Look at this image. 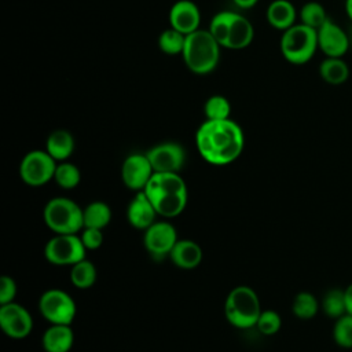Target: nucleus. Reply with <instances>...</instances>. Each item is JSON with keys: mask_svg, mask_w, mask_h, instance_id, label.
I'll return each instance as SVG.
<instances>
[{"mask_svg": "<svg viewBox=\"0 0 352 352\" xmlns=\"http://www.w3.org/2000/svg\"><path fill=\"white\" fill-rule=\"evenodd\" d=\"M195 144L206 162L223 166L234 162L242 154L245 135L231 118L206 120L195 133Z\"/></svg>", "mask_w": 352, "mask_h": 352, "instance_id": "obj_1", "label": "nucleus"}, {"mask_svg": "<svg viewBox=\"0 0 352 352\" xmlns=\"http://www.w3.org/2000/svg\"><path fill=\"white\" fill-rule=\"evenodd\" d=\"M143 191L157 213L166 219L179 216L188 199L186 182L179 173L154 172Z\"/></svg>", "mask_w": 352, "mask_h": 352, "instance_id": "obj_2", "label": "nucleus"}, {"mask_svg": "<svg viewBox=\"0 0 352 352\" xmlns=\"http://www.w3.org/2000/svg\"><path fill=\"white\" fill-rule=\"evenodd\" d=\"M220 48L209 30L198 29L186 36L182 56L190 72L202 76L212 73L217 67Z\"/></svg>", "mask_w": 352, "mask_h": 352, "instance_id": "obj_3", "label": "nucleus"}, {"mask_svg": "<svg viewBox=\"0 0 352 352\" xmlns=\"http://www.w3.org/2000/svg\"><path fill=\"white\" fill-rule=\"evenodd\" d=\"M224 314L230 324L236 329H250L256 326L261 314L257 293L249 286L234 287L224 302Z\"/></svg>", "mask_w": 352, "mask_h": 352, "instance_id": "obj_4", "label": "nucleus"}, {"mask_svg": "<svg viewBox=\"0 0 352 352\" xmlns=\"http://www.w3.org/2000/svg\"><path fill=\"white\" fill-rule=\"evenodd\" d=\"M318 48V32L302 23L286 29L280 37V52L293 65L307 63Z\"/></svg>", "mask_w": 352, "mask_h": 352, "instance_id": "obj_5", "label": "nucleus"}, {"mask_svg": "<svg viewBox=\"0 0 352 352\" xmlns=\"http://www.w3.org/2000/svg\"><path fill=\"white\" fill-rule=\"evenodd\" d=\"M47 227L55 234H77L84 228L82 209L70 198L50 199L43 212Z\"/></svg>", "mask_w": 352, "mask_h": 352, "instance_id": "obj_6", "label": "nucleus"}, {"mask_svg": "<svg viewBox=\"0 0 352 352\" xmlns=\"http://www.w3.org/2000/svg\"><path fill=\"white\" fill-rule=\"evenodd\" d=\"M38 309L51 324H70L76 318V302L65 290H45L38 300Z\"/></svg>", "mask_w": 352, "mask_h": 352, "instance_id": "obj_7", "label": "nucleus"}, {"mask_svg": "<svg viewBox=\"0 0 352 352\" xmlns=\"http://www.w3.org/2000/svg\"><path fill=\"white\" fill-rule=\"evenodd\" d=\"M87 249L77 234H56L45 248V258L55 265H74L85 258Z\"/></svg>", "mask_w": 352, "mask_h": 352, "instance_id": "obj_8", "label": "nucleus"}, {"mask_svg": "<svg viewBox=\"0 0 352 352\" xmlns=\"http://www.w3.org/2000/svg\"><path fill=\"white\" fill-rule=\"evenodd\" d=\"M56 161L44 150L29 151L21 161L19 176L30 187L47 184L55 176Z\"/></svg>", "mask_w": 352, "mask_h": 352, "instance_id": "obj_9", "label": "nucleus"}, {"mask_svg": "<svg viewBox=\"0 0 352 352\" xmlns=\"http://www.w3.org/2000/svg\"><path fill=\"white\" fill-rule=\"evenodd\" d=\"M144 246L153 258L161 260L169 256L176 245L177 231L168 221H155L147 230H144Z\"/></svg>", "mask_w": 352, "mask_h": 352, "instance_id": "obj_10", "label": "nucleus"}, {"mask_svg": "<svg viewBox=\"0 0 352 352\" xmlns=\"http://www.w3.org/2000/svg\"><path fill=\"white\" fill-rule=\"evenodd\" d=\"M0 327L10 338L22 340L30 334L33 318L25 307L14 301L3 304L0 305Z\"/></svg>", "mask_w": 352, "mask_h": 352, "instance_id": "obj_11", "label": "nucleus"}, {"mask_svg": "<svg viewBox=\"0 0 352 352\" xmlns=\"http://www.w3.org/2000/svg\"><path fill=\"white\" fill-rule=\"evenodd\" d=\"M146 155L148 157L154 172L179 173L186 162V151L183 146L175 142H164L151 147Z\"/></svg>", "mask_w": 352, "mask_h": 352, "instance_id": "obj_12", "label": "nucleus"}, {"mask_svg": "<svg viewBox=\"0 0 352 352\" xmlns=\"http://www.w3.org/2000/svg\"><path fill=\"white\" fill-rule=\"evenodd\" d=\"M153 175L154 169L146 153L129 154L122 162L121 177L124 184L131 190L143 191Z\"/></svg>", "mask_w": 352, "mask_h": 352, "instance_id": "obj_13", "label": "nucleus"}, {"mask_svg": "<svg viewBox=\"0 0 352 352\" xmlns=\"http://www.w3.org/2000/svg\"><path fill=\"white\" fill-rule=\"evenodd\" d=\"M316 32L318 47L326 56L342 58L345 55L349 48V40L346 33L338 25L327 19Z\"/></svg>", "mask_w": 352, "mask_h": 352, "instance_id": "obj_14", "label": "nucleus"}, {"mask_svg": "<svg viewBox=\"0 0 352 352\" xmlns=\"http://www.w3.org/2000/svg\"><path fill=\"white\" fill-rule=\"evenodd\" d=\"M169 23L170 28L187 36L199 29L201 11L194 1L179 0L169 11Z\"/></svg>", "mask_w": 352, "mask_h": 352, "instance_id": "obj_15", "label": "nucleus"}, {"mask_svg": "<svg viewBox=\"0 0 352 352\" xmlns=\"http://www.w3.org/2000/svg\"><path fill=\"white\" fill-rule=\"evenodd\" d=\"M157 210L144 194V191H138L132 198L126 209V219L129 224L138 230H147L151 224L155 223Z\"/></svg>", "mask_w": 352, "mask_h": 352, "instance_id": "obj_16", "label": "nucleus"}, {"mask_svg": "<svg viewBox=\"0 0 352 352\" xmlns=\"http://www.w3.org/2000/svg\"><path fill=\"white\" fill-rule=\"evenodd\" d=\"M73 342L74 334L70 324H51L41 338L45 352H69Z\"/></svg>", "mask_w": 352, "mask_h": 352, "instance_id": "obj_17", "label": "nucleus"}, {"mask_svg": "<svg viewBox=\"0 0 352 352\" xmlns=\"http://www.w3.org/2000/svg\"><path fill=\"white\" fill-rule=\"evenodd\" d=\"M170 261L183 270H192L202 261L201 246L191 239H179L173 246L170 254Z\"/></svg>", "mask_w": 352, "mask_h": 352, "instance_id": "obj_18", "label": "nucleus"}, {"mask_svg": "<svg viewBox=\"0 0 352 352\" xmlns=\"http://www.w3.org/2000/svg\"><path fill=\"white\" fill-rule=\"evenodd\" d=\"M297 11L289 0H274L267 8V21L268 23L278 29L286 30L296 25Z\"/></svg>", "mask_w": 352, "mask_h": 352, "instance_id": "obj_19", "label": "nucleus"}, {"mask_svg": "<svg viewBox=\"0 0 352 352\" xmlns=\"http://www.w3.org/2000/svg\"><path fill=\"white\" fill-rule=\"evenodd\" d=\"M254 37L253 25L241 14L232 12L231 15V28H230V38L227 48L231 50H242L246 48Z\"/></svg>", "mask_w": 352, "mask_h": 352, "instance_id": "obj_20", "label": "nucleus"}, {"mask_svg": "<svg viewBox=\"0 0 352 352\" xmlns=\"http://www.w3.org/2000/svg\"><path fill=\"white\" fill-rule=\"evenodd\" d=\"M45 151L55 161H66L74 151V138L66 129H56L50 133L45 143Z\"/></svg>", "mask_w": 352, "mask_h": 352, "instance_id": "obj_21", "label": "nucleus"}, {"mask_svg": "<svg viewBox=\"0 0 352 352\" xmlns=\"http://www.w3.org/2000/svg\"><path fill=\"white\" fill-rule=\"evenodd\" d=\"M319 74L327 84L340 85L348 80L349 66L342 58L326 56V59L319 66Z\"/></svg>", "mask_w": 352, "mask_h": 352, "instance_id": "obj_22", "label": "nucleus"}, {"mask_svg": "<svg viewBox=\"0 0 352 352\" xmlns=\"http://www.w3.org/2000/svg\"><path fill=\"white\" fill-rule=\"evenodd\" d=\"M84 228L103 230L111 220V209L106 202L94 201L82 209Z\"/></svg>", "mask_w": 352, "mask_h": 352, "instance_id": "obj_23", "label": "nucleus"}, {"mask_svg": "<svg viewBox=\"0 0 352 352\" xmlns=\"http://www.w3.org/2000/svg\"><path fill=\"white\" fill-rule=\"evenodd\" d=\"M70 280L78 289L91 287L96 280L95 265L87 258L76 263L74 265H72V270H70Z\"/></svg>", "mask_w": 352, "mask_h": 352, "instance_id": "obj_24", "label": "nucleus"}, {"mask_svg": "<svg viewBox=\"0 0 352 352\" xmlns=\"http://www.w3.org/2000/svg\"><path fill=\"white\" fill-rule=\"evenodd\" d=\"M320 307L329 318L338 319L346 314V304H345V292L341 289H330L322 298Z\"/></svg>", "mask_w": 352, "mask_h": 352, "instance_id": "obj_25", "label": "nucleus"}, {"mask_svg": "<svg viewBox=\"0 0 352 352\" xmlns=\"http://www.w3.org/2000/svg\"><path fill=\"white\" fill-rule=\"evenodd\" d=\"M319 307L316 297L309 292H300L292 302V311L300 319H312L318 314Z\"/></svg>", "mask_w": 352, "mask_h": 352, "instance_id": "obj_26", "label": "nucleus"}, {"mask_svg": "<svg viewBox=\"0 0 352 352\" xmlns=\"http://www.w3.org/2000/svg\"><path fill=\"white\" fill-rule=\"evenodd\" d=\"M231 11H221L216 14L209 25V32L213 38L219 43L220 47L227 48L230 38V28H231Z\"/></svg>", "mask_w": 352, "mask_h": 352, "instance_id": "obj_27", "label": "nucleus"}, {"mask_svg": "<svg viewBox=\"0 0 352 352\" xmlns=\"http://www.w3.org/2000/svg\"><path fill=\"white\" fill-rule=\"evenodd\" d=\"M184 41H186V34H183L182 32L173 28H169L160 34L158 47L166 55H177V54L182 55L184 48Z\"/></svg>", "mask_w": 352, "mask_h": 352, "instance_id": "obj_28", "label": "nucleus"}, {"mask_svg": "<svg viewBox=\"0 0 352 352\" xmlns=\"http://www.w3.org/2000/svg\"><path fill=\"white\" fill-rule=\"evenodd\" d=\"M327 19L329 18L326 15L324 7L316 1L305 3L300 10V23L309 26L315 30H318Z\"/></svg>", "mask_w": 352, "mask_h": 352, "instance_id": "obj_29", "label": "nucleus"}, {"mask_svg": "<svg viewBox=\"0 0 352 352\" xmlns=\"http://www.w3.org/2000/svg\"><path fill=\"white\" fill-rule=\"evenodd\" d=\"M56 184L65 190H72L78 186L81 180V173L78 166H76L72 162L62 161L60 164L56 165L55 176H54Z\"/></svg>", "mask_w": 352, "mask_h": 352, "instance_id": "obj_30", "label": "nucleus"}, {"mask_svg": "<svg viewBox=\"0 0 352 352\" xmlns=\"http://www.w3.org/2000/svg\"><path fill=\"white\" fill-rule=\"evenodd\" d=\"M206 120H227L231 114V103L223 95H212L204 104Z\"/></svg>", "mask_w": 352, "mask_h": 352, "instance_id": "obj_31", "label": "nucleus"}, {"mask_svg": "<svg viewBox=\"0 0 352 352\" xmlns=\"http://www.w3.org/2000/svg\"><path fill=\"white\" fill-rule=\"evenodd\" d=\"M333 338L336 344L341 348H352V315L345 314L341 318L336 319L333 327Z\"/></svg>", "mask_w": 352, "mask_h": 352, "instance_id": "obj_32", "label": "nucleus"}, {"mask_svg": "<svg viewBox=\"0 0 352 352\" xmlns=\"http://www.w3.org/2000/svg\"><path fill=\"white\" fill-rule=\"evenodd\" d=\"M280 326H282V319H280L279 314L272 309L261 311V314L257 319V323H256L257 330L264 336H272V334L278 333Z\"/></svg>", "mask_w": 352, "mask_h": 352, "instance_id": "obj_33", "label": "nucleus"}, {"mask_svg": "<svg viewBox=\"0 0 352 352\" xmlns=\"http://www.w3.org/2000/svg\"><path fill=\"white\" fill-rule=\"evenodd\" d=\"M80 238L87 250H96L103 243V232L99 228H84Z\"/></svg>", "mask_w": 352, "mask_h": 352, "instance_id": "obj_34", "label": "nucleus"}, {"mask_svg": "<svg viewBox=\"0 0 352 352\" xmlns=\"http://www.w3.org/2000/svg\"><path fill=\"white\" fill-rule=\"evenodd\" d=\"M16 294V285L11 276H1L0 279V305L12 302Z\"/></svg>", "mask_w": 352, "mask_h": 352, "instance_id": "obj_35", "label": "nucleus"}, {"mask_svg": "<svg viewBox=\"0 0 352 352\" xmlns=\"http://www.w3.org/2000/svg\"><path fill=\"white\" fill-rule=\"evenodd\" d=\"M345 292V304H346V314L352 315V283L344 290Z\"/></svg>", "mask_w": 352, "mask_h": 352, "instance_id": "obj_36", "label": "nucleus"}, {"mask_svg": "<svg viewBox=\"0 0 352 352\" xmlns=\"http://www.w3.org/2000/svg\"><path fill=\"white\" fill-rule=\"evenodd\" d=\"M234 4L238 7V8H242V10H248V8H252L253 6H256V3L258 0H232Z\"/></svg>", "mask_w": 352, "mask_h": 352, "instance_id": "obj_37", "label": "nucleus"}, {"mask_svg": "<svg viewBox=\"0 0 352 352\" xmlns=\"http://www.w3.org/2000/svg\"><path fill=\"white\" fill-rule=\"evenodd\" d=\"M345 11L349 19L352 21V0H345Z\"/></svg>", "mask_w": 352, "mask_h": 352, "instance_id": "obj_38", "label": "nucleus"}]
</instances>
